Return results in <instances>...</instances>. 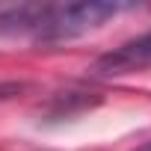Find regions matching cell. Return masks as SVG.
<instances>
[{
	"label": "cell",
	"instance_id": "6da1fadb",
	"mask_svg": "<svg viewBox=\"0 0 151 151\" xmlns=\"http://www.w3.org/2000/svg\"><path fill=\"white\" fill-rule=\"evenodd\" d=\"M139 9L127 0H80V3H3L0 36L30 39L36 45H59L86 36L116 15Z\"/></svg>",
	"mask_w": 151,
	"mask_h": 151
},
{
	"label": "cell",
	"instance_id": "7a4b0ae2",
	"mask_svg": "<svg viewBox=\"0 0 151 151\" xmlns=\"http://www.w3.org/2000/svg\"><path fill=\"white\" fill-rule=\"evenodd\" d=\"M142 68H151V30L119 45L116 50L104 53L92 65V71L98 77H122V74H133Z\"/></svg>",
	"mask_w": 151,
	"mask_h": 151
},
{
	"label": "cell",
	"instance_id": "3957f363",
	"mask_svg": "<svg viewBox=\"0 0 151 151\" xmlns=\"http://www.w3.org/2000/svg\"><path fill=\"white\" fill-rule=\"evenodd\" d=\"M89 92H65V98H56L50 107H47V116L53 119H71V116H77L83 113L86 107H92L98 98H86Z\"/></svg>",
	"mask_w": 151,
	"mask_h": 151
},
{
	"label": "cell",
	"instance_id": "277c9868",
	"mask_svg": "<svg viewBox=\"0 0 151 151\" xmlns=\"http://www.w3.org/2000/svg\"><path fill=\"white\" fill-rule=\"evenodd\" d=\"M27 89H30V83H24V80H3L0 83V101H12L15 95H21Z\"/></svg>",
	"mask_w": 151,
	"mask_h": 151
},
{
	"label": "cell",
	"instance_id": "5b68a950",
	"mask_svg": "<svg viewBox=\"0 0 151 151\" xmlns=\"http://www.w3.org/2000/svg\"><path fill=\"white\" fill-rule=\"evenodd\" d=\"M133 151H151V139H148V142H142V145H136Z\"/></svg>",
	"mask_w": 151,
	"mask_h": 151
}]
</instances>
